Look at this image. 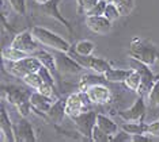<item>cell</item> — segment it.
Wrapping results in <instances>:
<instances>
[{
	"instance_id": "obj_1",
	"label": "cell",
	"mask_w": 159,
	"mask_h": 142,
	"mask_svg": "<svg viewBox=\"0 0 159 142\" xmlns=\"http://www.w3.org/2000/svg\"><path fill=\"white\" fill-rule=\"evenodd\" d=\"M129 56L139 61H143L147 65H150V67H152L157 61H159V54L157 52V49L148 41L140 37H135L131 41Z\"/></svg>"
},
{
	"instance_id": "obj_2",
	"label": "cell",
	"mask_w": 159,
	"mask_h": 142,
	"mask_svg": "<svg viewBox=\"0 0 159 142\" xmlns=\"http://www.w3.org/2000/svg\"><path fill=\"white\" fill-rule=\"evenodd\" d=\"M31 31H33V35L35 37V39L41 45L48 46L52 50H59V52H66V53H68L71 50V45L67 39H64L59 34L48 30V28L35 26L31 28Z\"/></svg>"
},
{
	"instance_id": "obj_3",
	"label": "cell",
	"mask_w": 159,
	"mask_h": 142,
	"mask_svg": "<svg viewBox=\"0 0 159 142\" xmlns=\"http://www.w3.org/2000/svg\"><path fill=\"white\" fill-rule=\"evenodd\" d=\"M4 64H6L8 73H11L12 76L19 77V79H23L29 73L38 72L39 68L42 67L41 61L34 54H30V56L25 57L19 61H4Z\"/></svg>"
},
{
	"instance_id": "obj_4",
	"label": "cell",
	"mask_w": 159,
	"mask_h": 142,
	"mask_svg": "<svg viewBox=\"0 0 159 142\" xmlns=\"http://www.w3.org/2000/svg\"><path fill=\"white\" fill-rule=\"evenodd\" d=\"M91 100H90L89 95L86 91H78V92L71 93L67 97V105H66V112L68 118H74V116L80 115L82 112H86L90 110L91 105Z\"/></svg>"
},
{
	"instance_id": "obj_5",
	"label": "cell",
	"mask_w": 159,
	"mask_h": 142,
	"mask_svg": "<svg viewBox=\"0 0 159 142\" xmlns=\"http://www.w3.org/2000/svg\"><path fill=\"white\" fill-rule=\"evenodd\" d=\"M129 67H131V69H133V71L139 72V75L142 76V85H140L137 92H139V95H142V96H147L155 83L157 75H154V72L150 69V65H147L146 62H143V61H139L132 57H131V60H129Z\"/></svg>"
},
{
	"instance_id": "obj_6",
	"label": "cell",
	"mask_w": 159,
	"mask_h": 142,
	"mask_svg": "<svg viewBox=\"0 0 159 142\" xmlns=\"http://www.w3.org/2000/svg\"><path fill=\"white\" fill-rule=\"evenodd\" d=\"M56 58V65H57V72L63 76H74L79 75L84 71V68L72 56H68L66 52H59V50H53Z\"/></svg>"
},
{
	"instance_id": "obj_7",
	"label": "cell",
	"mask_w": 159,
	"mask_h": 142,
	"mask_svg": "<svg viewBox=\"0 0 159 142\" xmlns=\"http://www.w3.org/2000/svg\"><path fill=\"white\" fill-rule=\"evenodd\" d=\"M124 122H144L147 116V104L144 101V96L139 95V97L135 100L129 108L126 110H121L117 112Z\"/></svg>"
},
{
	"instance_id": "obj_8",
	"label": "cell",
	"mask_w": 159,
	"mask_h": 142,
	"mask_svg": "<svg viewBox=\"0 0 159 142\" xmlns=\"http://www.w3.org/2000/svg\"><path fill=\"white\" fill-rule=\"evenodd\" d=\"M11 46L16 47V49L22 50V52L27 53V54H34L35 52L39 50V42L35 39V37L33 35V31L25 30L22 32H18L15 37L12 38Z\"/></svg>"
},
{
	"instance_id": "obj_9",
	"label": "cell",
	"mask_w": 159,
	"mask_h": 142,
	"mask_svg": "<svg viewBox=\"0 0 159 142\" xmlns=\"http://www.w3.org/2000/svg\"><path fill=\"white\" fill-rule=\"evenodd\" d=\"M72 57H74L84 69H89V71L95 72V73H98V75H103L105 72H107L111 68L110 64L107 62L106 60L94 57L93 54L91 56H80V54H78L75 52L72 54Z\"/></svg>"
},
{
	"instance_id": "obj_10",
	"label": "cell",
	"mask_w": 159,
	"mask_h": 142,
	"mask_svg": "<svg viewBox=\"0 0 159 142\" xmlns=\"http://www.w3.org/2000/svg\"><path fill=\"white\" fill-rule=\"evenodd\" d=\"M97 115L98 114L95 111L89 110L86 112H82L80 115L71 118V121L74 122L75 127L79 130L82 136H84L86 138H91L93 129L97 125Z\"/></svg>"
},
{
	"instance_id": "obj_11",
	"label": "cell",
	"mask_w": 159,
	"mask_h": 142,
	"mask_svg": "<svg viewBox=\"0 0 159 142\" xmlns=\"http://www.w3.org/2000/svg\"><path fill=\"white\" fill-rule=\"evenodd\" d=\"M14 133H15V142H35L37 137H35L34 129L31 123L27 121V118L20 116V119L14 125Z\"/></svg>"
},
{
	"instance_id": "obj_12",
	"label": "cell",
	"mask_w": 159,
	"mask_h": 142,
	"mask_svg": "<svg viewBox=\"0 0 159 142\" xmlns=\"http://www.w3.org/2000/svg\"><path fill=\"white\" fill-rule=\"evenodd\" d=\"M6 95L7 101L11 103L12 105L20 104L22 101L30 100V95L31 92L25 88H20L18 85H8V87H3V96Z\"/></svg>"
},
{
	"instance_id": "obj_13",
	"label": "cell",
	"mask_w": 159,
	"mask_h": 142,
	"mask_svg": "<svg viewBox=\"0 0 159 142\" xmlns=\"http://www.w3.org/2000/svg\"><path fill=\"white\" fill-rule=\"evenodd\" d=\"M90 100L93 104H106L111 99V92L106 85L103 84H91L86 89Z\"/></svg>"
},
{
	"instance_id": "obj_14",
	"label": "cell",
	"mask_w": 159,
	"mask_h": 142,
	"mask_svg": "<svg viewBox=\"0 0 159 142\" xmlns=\"http://www.w3.org/2000/svg\"><path fill=\"white\" fill-rule=\"evenodd\" d=\"M86 26L95 34L105 35L111 30V20H109L105 15L86 16Z\"/></svg>"
},
{
	"instance_id": "obj_15",
	"label": "cell",
	"mask_w": 159,
	"mask_h": 142,
	"mask_svg": "<svg viewBox=\"0 0 159 142\" xmlns=\"http://www.w3.org/2000/svg\"><path fill=\"white\" fill-rule=\"evenodd\" d=\"M0 137H2L3 142H15L14 125L3 104L2 108H0Z\"/></svg>"
},
{
	"instance_id": "obj_16",
	"label": "cell",
	"mask_w": 159,
	"mask_h": 142,
	"mask_svg": "<svg viewBox=\"0 0 159 142\" xmlns=\"http://www.w3.org/2000/svg\"><path fill=\"white\" fill-rule=\"evenodd\" d=\"M55 100L56 99L45 96V95H42L41 92H38V91L31 92V95H30V103L37 114H46V112L50 110L52 104L55 103Z\"/></svg>"
},
{
	"instance_id": "obj_17",
	"label": "cell",
	"mask_w": 159,
	"mask_h": 142,
	"mask_svg": "<svg viewBox=\"0 0 159 142\" xmlns=\"http://www.w3.org/2000/svg\"><path fill=\"white\" fill-rule=\"evenodd\" d=\"M66 105H67V99H63V97L56 99L55 103L50 107V110L46 112V116H48L52 122H55L56 125H60V123L63 122V119L67 116Z\"/></svg>"
},
{
	"instance_id": "obj_18",
	"label": "cell",
	"mask_w": 159,
	"mask_h": 142,
	"mask_svg": "<svg viewBox=\"0 0 159 142\" xmlns=\"http://www.w3.org/2000/svg\"><path fill=\"white\" fill-rule=\"evenodd\" d=\"M57 3H59V0H50V2H48L44 6H41V10L44 11V12L46 14V15H49V16H53V18H56L57 20L60 22V23H63L64 26H66L68 30L72 31L71 30V24L68 23V22L66 20V18H64L61 14L59 12V10H57Z\"/></svg>"
},
{
	"instance_id": "obj_19",
	"label": "cell",
	"mask_w": 159,
	"mask_h": 142,
	"mask_svg": "<svg viewBox=\"0 0 159 142\" xmlns=\"http://www.w3.org/2000/svg\"><path fill=\"white\" fill-rule=\"evenodd\" d=\"M97 126H99L106 134L113 137L116 133L120 130V127L117 126V123H114L109 116L103 115V114H98L97 115Z\"/></svg>"
},
{
	"instance_id": "obj_20",
	"label": "cell",
	"mask_w": 159,
	"mask_h": 142,
	"mask_svg": "<svg viewBox=\"0 0 159 142\" xmlns=\"http://www.w3.org/2000/svg\"><path fill=\"white\" fill-rule=\"evenodd\" d=\"M132 69H116V68H110L107 72L103 73V77L106 81H110V83H124L125 79L128 77V75L131 73Z\"/></svg>"
},
{
	"instance_id": "obj_21",
	"label": "cell",
	"mask_w": 159,
	"mask_h": 142,
	"mask_svg": "<svg viewBox=\"0 0 159 142\" xmlns=\"http://www.w3.org/2000/svg\"><path fill=\"white\" fill-rule=\"evenodd\" d=\"M34 56L37 57L39 61H41V64L44 65V67L50 69L53 73L57 72L56 58H55V54H53V53H49V52H46V50H38V52L34 53Z\"/></svg>"
},
{
	"instance_id": "obj_22",
	"label": "cell",
	"mask_w": 159,
	"mask_h": 142,
	"mask_svg": "<svg viewBox=\"0 0 159 142\" xmlns=\"http://www.w3.org/2000/svg\"><path fill=\"white\" fill-rule=\"evenodd\" d=\"M30 56V54L22 52V50L16 49L14 46H7V47H3L2 50V57H3V61H19L22 58Z\"/></svg>"
},
{
	"instance_id": "obj_23",
	"label": "cell",
	"mask_w": 159,
	"mask_h": 142,
	"mask_svg": "<svg viewBox=\"0 0 159 142\" xmlns=\"http://www.w3.org/2000/svg\"><path fill=\"white\" fill-rule=\"evenodd\" d=\"M147 127L148 123L146 122H125L120 126V129L125 130L131 136H135V134H147Z\"/></svg>"
},
{
	"instance_id": "obj_24",
	"label": "cell",
	"mask_w": 159,
	"mask_h": 142,
	"mask_svg": "<svg viewBox=\"0 0 159 142\" xmlns=\"http://www.w3.org/2000/svg\"><path fill=\"white\" fill-rule=\"evenodd\" d=\"M148 99V110H158L159 108V75L155 79L152 88L147 95Z\"/></svg>"
},
{
	"instance_id": "obj_25",
	"label": "cell",
	"mask_w": 159,
	"mask_h": 142,
	"mask_svg": "<svg viewBox=\"0 0 159 142\" xmlns=\"http://www.w3.org/2000/svg\"><path fill=\"white\" fill-rule=\"evenodd\" d=\"M124 84H125V87L128 89L137 92L139 88H140V85H142V76L139 75V72H136V71H133V69H132L131 73L128 75V77L125 79Z\"/></svg>"
},
{
	"instance_id": "obj_26",
	"label": "cell",
	"mask_w": 159,
	"mask_h": 142,
	"mask_svg": "<svg viewBox=\"0 0 159 142\" xmlns=\"http://www.w3.org/2000/svg\"><path fill=\"white\" fill-rule=\"evenodd\" d=\"M95 50V43L89 41V39H83V41H79L76 45H75V52L80 56H91Z\"/></svg>"
},
{
	"instance_id": "obj_27",
	"label": "cell",
	"mask_w": 159,
	"mask_h": 142,
	"mask_svg": "<svg viewBox=\"0 0 159 142\" xmlns=\"http://www.w3.org/2000/svg\"><path fill=\"white\" fill-rule=\"evenodd\" d=\"M22 81H23L27 87H30V88H33V89H38L39 87H41L42 83H44L38 72H34V73L26 75V76H25V77L22 79Z\"/></svg>"
},
{
	"instance_id": "obj_28",
	"label": "cell",
	"mask_w": 159,
	"mask_h": 142,
	"mask_svg": "<svg viewBox=\"0 0 159 142\" xmlns=\"http://www.w3.org/2000/svg\"><path fill=\"white\" fill-rule=\"evenodd\" d=\"M107 2L114 3L118 7L121 16H128L133 8V0H107Z\"/></svg>"
},
{
	"instance_id": "obj_29",
	"label": "cell",
	"mask_w": 159,
	"mask_h": 142,
	"mask_svg": "<svg viewBox=\"0 0 159 142\" xmlns=\"http://www.w3.org/2000/svg\"><path fill=\"white\" fill-rule=\"evenodd\" d=\"M111 138L113 137L109 136V134H106L99 126L95 125L93 129V134H91V138H90V140L94 141V142H111Z\"/></svg>"
},
{
	"instance_id": "obj_30",
	"label": "cell",
	"mask_w": 159,
	"mask_h": 142,
	"mask_svg": "<svg viewBox=\"0 0 159 142\" xmlns=\"http://www.w3.org/2000/svg\"><path fill=\"white\" fill-rule=\"evenodd\" d=\"M103 15L107 18L109 20H117L118 18L121 16V12H120V10H118V7L114 4V3H111V2H107V4H106V8H105V12H103Z\"/></svg>"
},
{
	"instance_id": "obj_31",
	"label": "cell",
	"mask_w": 159,
	"mask_h": 142,
	"mask_svg": "<svg viewBox=\"0 0 159 142\" xmlns=\"http://www.w3.org/2000/svg\"><path fill=\"white\" fill-rule=\"evenodd\" d=\"M10 7L19 15H26V0H8Z\"/></svg>"
},
{
	"instance_id": "obj_32",
	"label": "cell",
	"mask_w": 159,
	"mask_h": 142,
	"mask_svg": "<svg viewBox=\"0 0 159 142\" xmlns=\"http://www.w3.org/2000/svg\"><path fill=\"white\" fill-rule=\"evenodd\" d=\"M38 73H39V76H41V79H42L44 83H48V84H50V85H55V77H53V72L50 71V69H48L46 67L42 65V67L39 68Z\"/></svg>"
},
{
	"instance_id": "obj_33",
	"label": "cell",
	"mask_w": 159,
	"mask_h": 142,
	"mask_svg": "<svg viewBox=\"0 0 159 142\" xmlns=\"http://www.w3.org/2000/svg\"><path fill=\"white\" fill-rule=\"evenodd\" d=\"M106 4H107V0H101V2L97 3L95 7H93L91 10L86 14V16H93V15H103L105 12V8H106Z\"/></svg>"
},
{
	"instance_id": "obj_34",
	"label": "cell",
	"mask_w": 159,
	"mask_h": 142,
	"mask_svg": "<svg viewBox=\"0 0 159 142\" xmlns=\"http://www.w3.org/2000/svg\"><path fill=\"white\" fill-rule=\"evenodd\" d=\"M31 108H33V105H31L30 100H26V101H22L20 104L16 105V110L19 112L20 116H25V118H27L29 114L31 112Z\"/></svg>"
},
{
	"instance_id": "obj_35",
	"label": "cell",
	"mask_w": 159,
	"mask_h": 142,
	"mask_svg": "<svg viewBox=\"0 0 159 142\" xmlns=\"http://www.w3.org/2000/svg\"><path fill=\"white\" fill-rule=\"evenodd\" d=\"M111 141L113 142H132V136L129 133H126L125 130H118L117 133L113 136V138H111Z\"/></svg>"
},
{
	"instance_id": "obj_36",
	"label": "cell",
	"mask_w": 159,
	"mask_h": 142,
	"mask_svg": "<svg viewBox=\"0 0 159 142\" xmlns=\"http://www.w3.org/2000/svg\"><path fill=\"white\" fill-rule=\"evenodd\" d=\"M98 2H101V0H79V3H80V11L84 12V15H86L93 7L97 6Z\"/></svg>"
},
{
	"instance_id": "obj_37",
	"label": "cell",
	"mask_w": 159,
	"mask_h": 142,
	"mask_svg": "<svg viewBox=\"0 0 159 142\" xmlns=\"http://www.w3.org/2000/svg\"><path fill=\"white\" fill-rule=\"evenodd\" d=\"M132 142H150L148 134H135L132 136Z\"/></svg>"
},
{
	"instance_id": "obj_38",
	"label": "cell",
	"mask_w": 159,
	"mask_h": 142,
	"mask_svg": "<svg viewBox=\"0 0 159 142\" xmlns=\"http://www.w3.org/2000/svg\"><path fill=\"white\" fill-rule=\"evenodd\" d=\"M37 4H39V6H44V4H46L48 2H50V0H34Z\"/></svg>"
},
{
	"instance_id": "obj_39",
	"label": "cell",
	"mask_w": 159,
	"mask_h": 142,
	"mask_svg": "<svg viewBox=\"0 0 159 142\" xmlns=\"http://www.w3.org/2000/svg\"><path fill=\"white\" fill-rule=\"evenodd\" d=\"M158 121H159V118H158Z\"/></svg>"
}]
</instances>
